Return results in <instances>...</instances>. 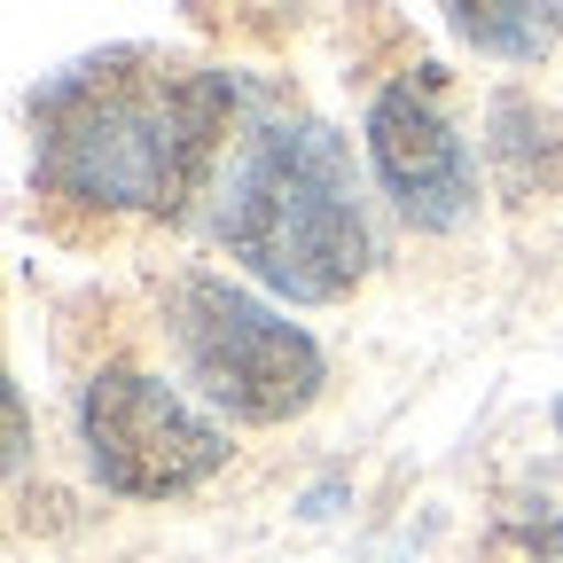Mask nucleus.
I'll use <instances>...</instances> for the list:
<instances>
[{"label":"nucleus","instance_id":"3","mask_svg":"<svg viewBox=\"0 0 563 563\" xmlns=\"http://www.w3.org/2000/svg\"><path fill=\"white\" fill-rule=\"evenodd\" d=\"M165 329L180 344V368L203 391V407H220L235 422H290L329 384L321 344L228 274H180Z\"/></svg>","mask_w":563,"mask_h":563},{"label":"nucleus","instance_id":"7","mask_svg":"<svg viewBox=\"0 0 563 563\" xmlns=\"http://www.w3.org/2000/svg\"><path fill=\"white\" fill-rule=\"evenodd\" d=\"M446 24L477 47V55H501V63H540L548 55V40L563 32V16H548V9H525V0H493V9H446Z\"/></svg>","mask_w":563,"mask_h":563},{"label":"nucleus","instance_id":"6","mask_svg":"<svg viewBox=\"0 0 563 563\" xmlns=\"http://www.w3.org/2000/svg\"><path fill=\"white\" fill-rule=\"evenodd\" d=\"M485 165H493V180H501V196H517V203H548L555 188H563V133H555V110L548 102H532V95H517V87H501L485 102Z\"/></svg>","mask_w":563,"mask_h":563},{"label":"nucleus","instance_id":"4","mask_svg":"<svg viewBox=\"0 0 563 563\" xmlns=\"http://www.w3.org/2000/svg\"><path fill=\"white\" fill-rule=\"evenodd\" d=\"M79 446H87V470L125 501L196 493L228 462V431L150 368H95L79 384Z\"/></svg>","mask_w":563,"mask_h":563},{"label":"nucleus","instance_id":"8","mask_svg":"<svg viewBox=\"0 0 563 563\" xmlns=\"http://www.w3.org/2000/svg\"><path fill=\"white\" fill-rule=\"evenodd\" d=\"M555 439H563V399H555Z\"/></svg>","mask_w":563,"mask_h":563},{"label":"nucleus","instance_id":"1","mask_svg":"<svg viewBox=\"0 0 563 563\" xmlns=\"http://www.w3.org/2000/svg\"><path fill=\"white\" fill-rule=\"evenodd\" d=\"M228 70L165 55H95L40 87V180L95 211H180L228 133Z\"/></svg>","mask_w":563,"mask_h":563},{"label":"nucleus","instance_id":"2","mask_svg":"<svg viewBox=\"0 0 563 563\" xmlns=\"http://www.w3.org/2000/svg\"><path fill=\"white\" fill-rule=\"evenodd\" d=\"M228 258L258 282V290L290 306H336L368 282L376 235L361 188H352V157L321 118H258L220 180V211H211Z\"/></svg>","mask_w":563,"mask_h":563},{"label":"nucleus","instance_id":"5","mask_svg":"<svg viewBox=\"0 0 563 563\" xmlns=\"http://www.w3.org/2000/svg\"><path fill=\"white\" fill-rule=\"evenodd\" d=\"M361 141H368L376 188L391 196V211L407 228L446 235V228H462L477 211V165L462 150L454 118L439 110V63H415L399 79H384L376 102H368Z\"/></svg>","mask_w":563,"mask_h":563}]
</instances>
